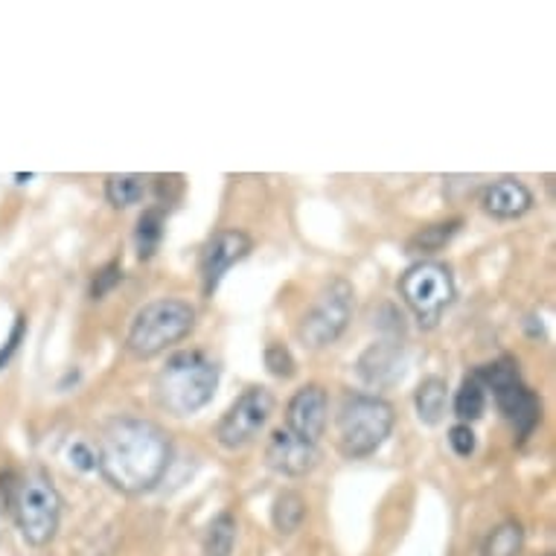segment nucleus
I'll list each match as a JSON object with an SVG mask.
<instances>
[{"label": "nucleus", "instance_id": "obj_1", "mask_svg": "<svg viewBox=\"0 0 556 556\" xmlns=\"http://www.w3.org/2000/svg\"><path fill=\"white\" fill-rule=\"evenodd\" d=\"M173 460V440L157 422L114 417L105 422L97 448L102 478L126 495H143L164 478Z\"/></svg>", "mask_w": 556, "mask_h": 556}, {"label": "nucleus", "instance_id": "obj_2", "mask_svg": "<svg viewBox=\"0 0 556 556\" xmlns=\"http://www.w3.org/2000/svg\"><path fill=\"white\" fill-rule=\"evenodd\" d=\"M219 388V365L199 350L175 353L155 376V396L173 417L199 414Z\"/></svg>", "mask_w": 556, "mask_h": 556}, {"label": "nucleus", "instance_id": "obj_3", "mask_svg": "<svg viewBox=\"0 0 556 556\" xmlns=\"http://www.w3.org/2000/svg\"><path fill=\"white\" fill-rule=\"evenodd\" d=\"M393 422H396L393 405L382 396H374V393L344 396L336 417L338 452L346 460L370 457L382 448L384 440L391 438Z\"/></svg>", "mask_w": 556, "mask_h": 556}, {"label": "nucleus", "instance_id": "obj_4", "mask_svg": "<svg viewBox=\"0 0 556 556\" xmlns=\"http://www.w3.org/2000/svg\"><path fill=\"white\" fill-rule=\"evenodd\" d=\"M195 327V306L181 298H161L137 312L128 327L126 346L135 358H155L178 344Z\"/></svg>", "mask_w": 556, "mask_h": 556}, {"label": "nucleus", "instance_id": "obj_5", "mask_svg": "<svg viewBox=\"0 0 556 556\" xmlns=\"http://www.w3.org/2000/svg\"><path fill=\"white\" fill-rule=\"evenodd\" d=\"M10 507L18 525L21 536L27 539V545L45 547L50 545L59 533V521H62V498L59 490L50 481V475L36 469L27 472L24 478L12 483Z\"/></svg>", "mask_w": 556, "mask_h": 556}, {"label": "nucleus", "instance_id": "obj_6", "mask_svg": "<svg viewBox=\"0 0 556 556\" xmlns=\"http://www.w3.org/2000/svg\"><path fill=\"white\" fill-rule=\"evenodd\" d=\"M475 379L490 388L495 396V405L510 422L519 440H528L539 422H542V400L521 382L519 362L513 358H498L493 365H481L475 370Z\"/></svg>", "mask_w": 556, "mask_h": 556}, {"label": "nucleus", "instance_id": "obj_7", "mask_svg": "<svg viewBox=\"0 0 556 556\" xmlns=\"http://www.w3.org/2000/svg\"><path fill=\"white\" fill-rule=\"evenodd\" d=\"M400 294L405 306L414 312L422 329H434L443 318V312L455 303V277L448 265L434 260H420L400 277Z\"/></svg>", "mask_w": 556, "mask_h": 556}, {"label": "nucleus", "instance_id": "obj_8", "mask_svg": "<svg viewBox=\"0 0 556 556\" xmlns=\"http://www.w3.org/2000/svg\"><path fill=\"white\" fill-rule=\"evenodd\" d=\"M353 306H356L353 286L346 283L344 277L329 280L298 324L301 344L309 350H324V346L336 344L353 318Z\"/></svg>", "mask_w": 556, "mask_h": 556}, {"label": "nucleus", "instance_id": "obj_9", "mask_svg": "<svg viewBox=\"0 0 556 556\" xmlns=\"http://www.w3.org/2000/svg\"><path fill=\"white\" fill-rule=\"evenodd\" d=\"M274 414V393L263 384H254L248 388L242 396H239L225 417L216 426V440L219 446H225L228 452H237V448H245L248 443H254L256 434L268 426Z\"/></svg>", "mask_w": 556, "mask_h": 556}, {"label": "nucleus", "instance_id": "obj_10", "mask_svg": "<svg viewBox=\"0 0 556 556\" xmlns=\"http://www.w3.org/2000/svg\"><path fill=\"white\" fill-rule=\"evenodd\" d=\"M251 248H254L251 237L239 228L216 230V233L204 242L199 256V277L204 298H213V292L219 289L222 277H225L233 265L242 263V260L251 254Z\"/></svg>", "mask_w": 556, "mask_h": 556}, {"label": "nucleus", "instance_id": "obj_11", "mask_svg": "<svg viewBox=\"0 0 556 556\" xmlns=\"http://www.w3.org/2000/svg\"><path fill=\"white\" fill-rule=\"evenodd\" d=\"M329 393L320 384H303L286 405V429L306 443H318L327 431Z\"/></svg>", "mask_w": 556, "mask_h": 556}, {"label": "nucleus", "instance_id": "obj_12", "mask_svg": "<svg viewBox=\"0 0 556 556\" xmlns=\"http://www.w3.org/2000/svg\"><path fill=\"white\" fill-rule=\"evenodd\" d=\"M265 464L286 478H303L318 466V446L306 443L289 429H277L265 448Z\"/></svg>", "mask_w": 556, "mask_h": 556}, {"label": "nucleus", "instance_id": "obj_13", "mask_svg": "<svg viewBox=\"0 0 556 556\" xmlns=\"http://www.w3.org/2000/svg\"><path fill=\"white\" fill-rule=\"evenodd\" d=\"M358 374L370 388H391L405 376V353L400 341L370 344L358 358Z\"/></svg>", "mask_w": 556, "mask_h": 556}, {"label": "nucleus", "instance_id": "obj_14", "mask_svg": "<svg viewBox=\"0 0 556 556\" xmlns=\"http://www.w3.org/2000/svg\"><path fill=\"white\" fill-rule=\"evenodd\" d=\"M481 207L493 219H521L533 207V192L519 178H498L483 190Z\"/></svg>", "mask_w": 556, "mask_h": 556}, {"label": "nucleus", "instance_id": "obj_15", "mask_svg": "<svg viewBox=\"0 0 556 556\" xmlns=\"http://www.w3.org/2000/svg\"><path fill=\"white\" fill-rule=\"evenodd\" d=\"M448 405V384L440 376H426L417 391H414V410L422 426H438L446 417Z\"/></svg>", "mask_w": 556, "mask_h": 556}, {"label": "nucleus", "instance_id": "obj_16", "mask_svg": "<svg viewBox=\"0 0 556 556\" xmlns=\"http://www.w3.org/2000/svg\"><path fill=\"white\" fill-rule=\"evenodd\" d=\"M105 199L111 207L128 211L147 199V178L135 173H114L105 178Z\"/></svg>", "mask_w": 556, "mask_h": 556}, {"label": "nucleus", "instance_id": "obj_17", "mask_svg": "<svg viewBox=\"0 0 556 556\" xmlns=\"http://www.w3.org/2000/svg\"><path fill=\"white\" fill-rule=\"evenodd\" d=\"M306 519V498H303L298 490H283V493L274 498L271 507V521L277 533H283V536H292L298 533Z\"/></svg>", "mask_w": 556, "mask_h": 556}, {"label": "nucleus", "instance_id": "obj_18", "mask_svg": "<svg viewBox=\"0 0 556 556\" xmlns=\"http://www.w3.org/2000/svg\"><path fill=\"white\" fill-rule=\"evenodd\" d=\"M237 516L233 513H219L204 530V556H230L237 547Z\"/></svg>", "mask_w": 556, "mask_h": 556}, {"label": "nucleus", "instance_id": "obj_19", "mask_svg": "<svg viewBox=\"0 0 556 556\" xmlns=\"http://www.w3.org/2000/svg\"><path fill=\"white\" fill-rule=\"evenodd\" d=\"M164 211L161 207H149L140 219H137L135 230V248L140 260H152L161 248V239H164Z\"/></svg>", "mask_w": 556, "mask_h": 556}, {"label": "nucleus", "instance_id": "obj_20", "mask_svg": "<svg viewBox=\"0 0 556 556\" xmlns=\"http://www.w3.org/2000/svg\"><path fill=\"white\" fill-rule=\"evenodd\" d=\"M483 408H486V388L475 379V374L466 376L455 393V417L464 426H472L483 417Z\"/></svg>", "mask_w": 556, "mask_h": 556}, {"label": "nucleus", "instance_id": "obj_21", "mask_svg": "<svg viewBox=\"0 0 556 556\" xmlns=\"http://www.w3.org/2000/svg\"><path fill=\"white\" fill-rule=\"evenodd\" d=\"M521 545H525V530L516 519H507L486 536L481 556H519Z\"/></svg>", "mask_w": 556, "mask_h": 556}, {"label": "nucleus", "instance_id": "obj_22", "mask_svg": "<svg viewBox=\"0 0 556 556\" xmlns=\"http://www.w3.org/2000/svg\"><path fill=\"white\" fill-rule=\"evenodd\" d=\"M457 230H460V219L452 222H440V225H429V228L417 230L408 242L410 254H434L443 245H448L452 239L457 237Z\"/></svg>", "mask_w": 556, "mask_h": 556}, {"label": "nucleus", "instance_id": "obj_23", "mask_svg": "<svg viewBox=\"0 0 556 556\" xmlns=\"http://www.w3.org/2000/svg\"><path fill=\"white\" fill-rule=\"evenodd\" d=\"M265 370L274 376V379H292L298 374V362H294L292 350L280 341H271V344L265 346Z\"/></svg>", "mask_w": 556, "mask_h": 556}, {"label": "nucleus", "instance_id": "obj_24", "mask_svg": "<svg viewBox=\"0 0 556 556\" xmlns=\"http://www.w3.org/2000/svg\"><path fill=\"white\" fill-rule=\"evenodd\" d=\"M123 283V265L114 260V263L109 265H102L100 271L93 274V280H91V298L93 301H102L105 294L114 289V286Z\"/></svg>", "mask_w": 556, "mask_h": 556}, {"label": "nucleus", "instance_id": "obj_25", "mask_svg": "<svg viewBox=\"0 0 556 556\" xmlns=\"http://www.w3.org/2000/svg\"><path fill=\"white\" fill-rule=\"evenodd\" d=\"M448 446L455 452L457 457H469L478 446V440H475V431L472 426H464V422H457L448 429Z\"/></svg>", "mask_w": 556, "mask_h": 556}, {"label": "nucleus", "instance_id": "obj_26", "mask_svg": "<svg viewBox=\"0 0 556 556\" xmlns=\"http://www.w3.org/2000/svg\"><path fill=\"white\" fill-rule=\"evenodd\" d=\"M24 332H27V318H24V315H18V318H15V324H12V332H10V338H7V344L0 346V370L10 365V358L18 353L21 341H24Z\"/></svg>", "mask_w": 556, "mask_h": 556}, {"label": "nucleus", "instance_id": "obj_27", "mask_svg": "<svg viewBox=\"0 0 556 556\" xmlns=\"http://www.w3.org/2000/svg\"><path fill=\"white\" fill-rule=\"evenodd\" d=\"M71 464L76 469H83V472H93L97 469V452L91 446H85V443H74V448H71Z\"/></svg>", "mask_w": 556, "mask_h": 556}]
</instances>
